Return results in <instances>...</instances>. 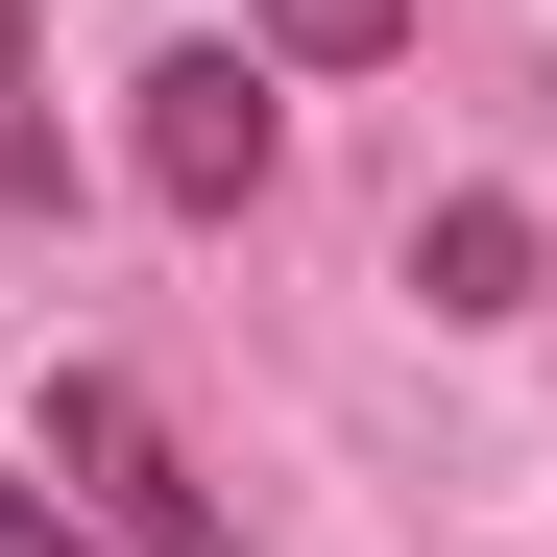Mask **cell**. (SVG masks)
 Instances as JSON below:
<instances>
[{"mask_svg":"<svg viewBox=\"0 0 557 557\" xmlns=\"http://www.w3.org/2000/svg\"><path fill=\"white\" fill-rule=\"evenodd\" d=\"M243 49H267V73H388L412 0H243Z\"/></svg>","mask_w":557,"mask_h":557,"instance_id":"obj_4","label":"cell"},{"mask_svg":"<svg viewBox=\"0 0 557 557\" xmlns=\"http://www.w3.org/2000/svg\"><path fill=\"white\" fill-rule=\"evenodd\" d=\"M122 146H146V195H170V219H243V195H267V49H170Z\"/></svg>","mask_w":557,"mask_h":557,"instance_id":"obj_2","label":"cell"},{"mask_svg":"<svg viewBox=\"0 0 557 557\" xmlns=\"http://www.w3.org/2000/svg\"><path fill=\"white\" fill-rule=\"evenodd\" d=\"M49 460H73V509H98L122 557H243V509L170 460V412L122 388V363H73V388H49Z\"/></svg>","mask_w":557,"mask_h":557,"instance_id":"obj_1","label":"cell"},{"mask_svg":"<svg viewBox=\"0 0 557 557\" xmlns=\"http://www.w3.org/2000/svg\"><path fill=\"white\" fill-rule=\"evenodd\" d=\"M49 170H73L49 146V49H25V0H0V195H49Z\"/></svg>","mask_w":557,"mask_h":557,"instance_id":"obj_5","label":"cell"},{"mask_svg":"<svg viewBox=\"0 0 557 557\" xmlns=\"http://www.w3.org/2000/svg\"><path fill=\"white\" fill-rule=\"evenodd\" d=\"M412 292H436V315H509V292H533V219H509V195L412 219Z\"/></svg>","mask_w":557,"mask_h":557,"instance_id":"obj_3","label":"cell"}]
</instances>
